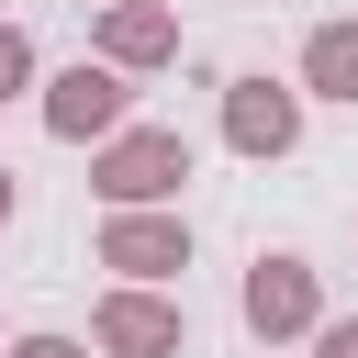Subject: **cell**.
<instances>
[{"label": "cell", "instance_id": "6da1fadb", "mask_svg": "<svg viewBox=\"0 0 358 358\" xmlns=\"http://www.w3.org/2000/svg\"><path fill=\"white\" fill-rule=\"evenodd\" d=\"M90 190H101V213H123V201H179V190H190V134H179V123H112V134L90 145Z\"/></svg>", "mask_w": 358, "mask_h": 358}, {"label": "cell", "instance_id": "7a4b0ae2", "mask_svg": "<svg viewBox=\"0 0 358 358\" xmlns=\"http://www.w3.org/2000/svg\"><path fill=\"white\" fill-rule=\"evenodd\" d=\"M235 313H246V336H268V347L313 336V324H324V280H313V257L257 246V257H246V280H235Z\"/></svg>", "mask_w": 358, "mask_h": 358}, {"label": "cell", "instance_id": "3957f363", "mask_svg": "<svg viewBox=\"0 0 358 358\" xmlns=\"http://www.w3.org/2000/svg\"><path fill=\"white\" fill-rule=\"evenodd\" d=\"M34 112H45V134H56V145H101L112 123H134V78H123V67H101V56H78V67L34 78Z\"/></svg>", "mask_w": 358, "mask_h": 358}, {"label": "cell", "instance_id": "277c9868", "mask_svg": "<svg viewBox=\"0 0 358 358\" xmlns=\"http://www.w3.org/2000/svg\"><path fill=\"white\" fill-rule=\"evenodd\" d=\"M90 347H101V358H179V347H190V313H179L157 280H112V291L90 302Z\"/></svg>", "mask_w": 358, "mask_h": 358}, {"label": "cell", "instance_id": "5b68a950", "mask_svg": "<svg viewBox=\"0 0 358 358\" xmlns=\"http://www.w3.org/2000/svg\"><path fill=\"white\" fill-rule=\"evenodd\" d=\"M224 145H235L246 168L291 157V145H302V78H268V67L224 78Z\"/></svg>", "mask_w": 358, "mask_h": 358}, {"label": "cell", "instance_id": "8992f818", "mask_svg": "<svg viewBox=\"0 0 358 358\" xmlns=\"http://www.w3.org/2000/svg\"><path fill=\"white\" fill-rule=\"evenodd\" d=\"M101 268L168 291V280L190 268V224H179V201H123V213H101Z\"/></svg>", "mask_w": 358, "mask_h": 358}, {"label": "cell", "instance_id": "52a82bcc", "mask_svg": "<svg viewBox=\"0 0 358 358\" xmlns=\"http://www.w3.org/2000/svg\"><path fill=\"white\" fill-rule=\"evenodd\" d=\"M90 56L123 67V78H157V67H179V11H168V0H101Z\"/></svg>", "mask_w": 358, "mask_h": 358}, {"label": "cell", "instance_id": "ba28073f", "mask_svg": "<svg viewBox=\"0 0 358 358\" xmlns=\"http://www.w3.org/2000/svg\"><path fill=\"white\" fill-rule=\"evenodd\" d=\"M302 101H347L358 112V11H336V22L302 34Z\"/></svg>", "mask_w": 358, "mask_h": 358}, {"label": "cell", "instance_id": "9c48e42d", "mask_svg": "<svg viewBox=\"0 0 358 358\" xmlns=\"http://www.w3.org/2000/svg\"><path fill=\"white\" fill-rule=\"evenodd\" d=\"M34 78H45V67H34V34H22V22H0V101H22Z\"/></svg>", "mask_w": 358, "mask_h": 358}, {"label": "cell", "instance_id": "30bf717a", "mask_svg": "<svg viewBox=\"0 0 358 358\" xmlns=\"http://www.w3.org/2000/svg\"><path fill=\"white\" fill-rule=\"evenodd\" d=\"M313 358H358V313H324L313 324Z\"/></svg>", "mask_w": 358, "mask_h": 358}, {"label": "cell", "instance_id": "8fae6325", "mask_svg": "<svg viewBox=\"0 0 358 358\" xmlns=\"http://www.w3.org/2000/svg\"><path fill=\"white\" fill-rule=\"evenodd\" d=\"M0 358H90V347H78V336H11Z\"/></svg>", "mask_w": 358, "mask_h": 358}, {"label": "cell", "instance_id": "7c38bea8", "mask_svg": "<svg viewBox=\"0 0 358 358\" xmlns=\"http://www.w3.org/2000/svg\"><path fill=\"white\" fill-rule=\"evenodd\" d=\"M11 213H22V179H11V168H0V235H11Z\"/></svg>", "mask_w": 358, "mask_h": 358}, {"label": "cell", "instance_id": "4fadbf2b", "mask_svg": "<svg viewBox=\"0 0 358 358\" xmlns=\"http://www.w3.org/2000/svg\"><path fill=\"white\" fill-rule=\"evenodd\" d=\"M78 11H101V0H78Z\"/></svg>", "mask_w": 358, "mask_h": 358}]
</instances>
